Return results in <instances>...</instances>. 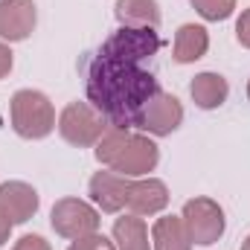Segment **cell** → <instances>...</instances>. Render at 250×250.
Instances as JSON below:
<instances>
[{
    "mask_svg": "<svg viewBox=\"0 0 250 250\" xmlns=\"http://www.w3.org/2000/svg\"><path fill=\"white\" fill-rule=\"evenodd\" d=\"M41 207V198L35 187L23 184V181H6L0 184V209L12 224H26Z\"/></svg>",
    "mask_w": 250,
    "mask_h": 250,
    "instance_id": "obj_10",
    "label": "cell"
},
{
    "mask_svg": "<svg viewBox=\"0 0 250 250\" xmlns=\"http://www.w3.org/2000/svg\"><path fill=\"white\" fill-rule=\"evenodd\" d=\"M12 250H53V248H50V242H47L44 236H38V233H26V236H21V239L15 242V248Z\"/></svg>",
    "mask_w": 250,
    "mask_h": 250,
    "instance_id": "obj_21",
    "label": "cell"
},
{
    "mask_svg": "<svg viewBox=\"0 0 250 250\" xmlns=\"http://www.w3.org/2000/svg\"><path fill=\"white\" fill-rule=\"evenodd\" d=\"M209 50V32L201 26V23H184L178 32H175V47H172V56L178 64H192L198 59H204Z\"/></svg>",
    "mask_w": 250,
    "mask_h": 250,
    "instance_id": "obj_14",
    "label": "cell"
},
{
    "mask_svg": "<svg viewBox=\"0 0 250 250\" xmlns=\"http://www.w3.org/2000/svg\"><path fill=\"white\" fill-rule=\"evenodd\" d=\"M160 90L154 73L143 64L96 56L87 64V102L120 128H137L146 102Z\"/></svg>",
    "mask_w": 250,
    "mask_h": 250,
    "instance_id": "obj_1",
    "label": "cell"
},
{
    "mask_svg": "<svg viewBox=\"0 0 250 250\" xmlns=\"http://www.w3.org/2000/svg\"><path fill=\"white\" fill-rule=\"evenodd\" d=\"M166 207H169V189H166L163 181H157V178H137V181L131 184L128 204H125V209H128L131 215L146 218V215L163 212Z\"/></svg>",
    "mask_w": 250,
    "mask_h": 250,
    "instance_id": "obj_12",
    "label": "cell"
},
{
    "mask_svg": "<svg viewBox=\"0 0 250 250\" xmlns=\"http://www.w3.org/2000/svg\"><path fill=\"white\" fill-rule=\"evenodd\" d=\"M181 123H184V105H181V99L172 96V93H166V90H157L146 102V108H143V114L137 120V128L143 134H151V137H169L172 131L181 128Z\"/></svg>",
    "mask_w": 250,
    "mask_h": 250,
    "instance_id": "obj_7",
    "label": "cell"
},
{
    "mask_svg": "<svg viewBox=\"0 0 250 250\" xmlns=\"http://www.w3.org/2000/svg\"><path fill=\"white\" fill-rule=\"evenodd\" d=\"M242 250H250V236L245 239V242H242Z\"/></svg>",
    "mask_w": 250,
    "mask_h": 250,
    "instance_id": "obj_25",
    "label": "cell"
},
{
    "mask_svg": "<svg viewBox=\"0 0 250 250\" xmlns=\"http://www.w3.org/2000/svg\"><path fill=\"white\" fill-rule=\"evenodd\" d=\"M134 178H125L117 172H96L90 178V198L102 212H123L128 204V192H131Z\"/></svg>",
    "mask_w": 250,
    "mask_h": 250,
    "instance_id": "obj_11",
    "label": "cell"
},
{
    "mask_svg": "<svg viewBox=\"0 0 250 250\" xmlns=\"http://www.w3.org/2000/svg\"><path fill=\"white\" fill-rule=\"evenodd\" d=\"M12 227H15V224H12V221L3 215V209H0V248L9 242V236H12Z\"/></svg>",
    "mask_w": 250,
    "mask_h": 250,
    "instance_id": "obj_24",
    "label": "cell"
},
{
    "mask_svg": "<svg viewBox=\"0 0 250 250\" xmlns=\"http://www.w3.org/2000/svg\"><path fill=\"white\" fill-rule=\"evenodd\" d=\"M192 9L204 18V21H227L236 12V0H189Z\"/></svg>",
    "mask_w": 250,
    "mask_h": 250,
    "instance_id": "obj_19",
    "label": "cell"
},
{
    "mask_svg": "<svg viewBox=\"0 0 250 250\" xmlns=\"http://www.w3.org/2000/svg\"><path fill=\"white\" fill-rule=\"evenodd\" d=\"M67 250H117V245H114L108 236H102V233H90V236L76 239Z\"/></svg>",
    "mask_w": 250,
    "mask_h": 250,
    "instance_id": "obj_20",
    "label": "cell"
},
{
    "mask_svg": "<svg viewBox=\"0 0 250 250\" xmlns=\"http://www.w3.org/2000/svg\"><path fill=\"white\" fill-rule=\"evenodd\" d=\"M114 245H117V250H151L146 221L131 212L120 215L114 221Z\"/></svg>",
    "mask_w": 250,
    "mask_h": 250,
    "instance_id": "obj_16",
    "label": "cell"
},
{
    "mask_svg": "<svg viewBox=\"0 0 250 250\" xmlns=\"http://www.w3.org/2000/svg\"><path fill=\"white\" fill-rule=\"evenodd\" d=\"M114 15L120 26H154L160 23V6L157 0H117Z\"/></svg>",
    "mask_w": 250,
    "mask_h": 250,
    "instance_id": "obj_17",
    "label": "cell"
},
{
    "mask_svg": "<svg viewBox=\"0 0 250 250\" xmlns=\"http://www.w3.org/2000/svg\"><path fill=\"white\" fill-rule=\"evenodd\" d=\"M181 221L187 227L192 245H201V248L215 245L224 236V230H227V218H224L221 204L207 198V195L189 198L184 204V209H181Z\"/></svg>",
    "mask_w": 250,
    "mask_h": 250,
    "instance_id": "obj_4",
    "label": "cell"
},
{
    "mask_svg": "<svg viewBox=\"0 0 250 250\" xmlns=\"http://www.w3.org/2000/svg\"><path fill=\"white\" fill-rule=\"evenodd\" d=\"M56 128H59V134H62L70 146L90 148V146L99 143V137L105 134L108 125H105V117L90 102H70L62 114H59Z\"/></svg>",
    "mask_w": 250,
    "mask_h": 250,
    "instance_id": "obj_5",
    "label": "cell"
},
{
    "mask_svg": "<svg viewBox=\"0 0 250 250\" xmlns=\"http://www.w3.org/2000/svg\"><path fill=\"white\" fill-rule=\"evenodd\" d=\"M151 250H192V239H189L181 215H163L154 221Z\"/></svg>",
    "mask_w": 250,
    "mask_h": 250,
    "instance_id": "obj_15",
    "label": "cell"
},
{
    "mask_svg": "<svg viewBox=\"0 0 250 250\" xmlns=\"http://www.w3.org/2000/svg\"><path fill=\"white\" fill-rule=\"evenodd\" d=\"M189 96H192V102H195L201 111H215V108H221V105L227 102L230 84H227V79H224L221 73L207 70V73H198V76L189 82Z\"/></svg>",
    "mask_w": 250,
    "mask_h": 250,
    "instance_id": "obj_13",
    "label": "cell"
},
{
    "mask_svg": "<svg viewBox=\"0 0 250 250\" xmlns=\"http://www.w3.org/2000/svg\"><path fill=\"white\" fill-rule=\"evenodd\" d=\"M157 50H160V35L154 26H120L105 38V44L99 47V56L128 64H143L151 56H157Z\"/></svg>",
    "mask_w": 250,
    "mask_h": 250,
    "instance_id": "obj_3",
    "label": "cell"
},
{
    "mask_svg": "<svg viewBox=\"0 0 250 250\" xmlns=\"http://www.w3.org/2000/svg\"><path fill=\"white\" fill-rule=\"evenodd\" d=\"M160 163V148L148 134H131L120 157L111 163V169L125 178H146L148 172H154V166Z\"/></svg>",
    "mask_w": 250,
    "mask_h": 250,
    "instance_id": "obj_8",
    "label": "cell"
},
{
    "mask_svg": "<svg viewBox=\"0 0 250 250\" xmlns=\"http://www.w3.org/2000/svg\"><path fill=\"white\" fill-rule=\"evenodd\" d=\"M50 224L53 230L62 236V239H82V236H90V233H99V212L82 201V198H62L53 204V212H50Z\"/></svg>",
    "mask_w": 250,
    "mask_h": 250,
    "instance_id": "obj_6",
    "label": "cell"
},
{
    "mask_svg": "<svg viewBox=\"0 0 250 250\" xmlns=\"http://www.w3.org/2000/svg\"><path fill=\"white\" fill-rule=\"evenodd\" d=\"M9 117H12V128L18 137L23 140H44L56 131V108L47 99V93L23 87L12 96L9 102Z\"/></svg>",
    "mask_w": 250,
    "mask_h": 250,
    "instance_id": "obj_2",
    "label": "cell"
},
{
    "mask_svg": "<svg viewBox=\"0 0 250 250\" xmlns=\"http://www.w3.org/2000/svg\"><path fill=\"white\" fill-rule=\"evenodd\" d=\"M236 38H239L242 47L250 50V9H245V12L239 15V21H236Z\"/></svg>",
    "mask_w": 250,
    "mask_h": 250,
    "instance_id": "obj_22",
    "label": "cell"
},
{
    "mask_svg": "<svg viewBox=\"0 0 250 250\" xmlns=\"http://www.w3.org/2000/svg\"><path fill=\"white\" fill-rule=\"evenodd\" d=\"M128 137H131V128H120V125H108V128H105V134L99 137L96 148H93L96 160H99L102 166H111V163H114V160L120 157V151L125 148Z\"/></svg>",
    "mask_w": 250,
    "mask_h": 250,
    "instance_id": "obj_18",
    "label": "cell"
},
{
    "mask_svg": "<svg viewBox=\"0 0 250 250\" xmlns=\"http://www.w3.org/2000/svg\"><path fill=\"white\" fill-rule=\"evenodd\" d=\"M248 99H250V82H248Z\"/></svg>",
    "mask_w": 250,
    "mask_h": 250,
    "instance_id": "obj_26",
    "label": "cell"
},
{
    "mask_svg": "<svg viewBox=\"0 0 250 250\" xmlns=\"http://www.w3.org/2000/svg\"><path fill=\"white\" fill-rule=\"evenodd\" d=\"M12 64H15V59H12L9 44H6V41H0V79H6V76L12 73Z\"/></svg>",
    "mask_w": 250,
    "mask_h": 250,
    "instance_id": "obj_23",
    "label": "cell"
},
{
    "mask_svg": "<svg viewBox=\"0 0 250 250\" xmlns=\"http://www.w3.org/2000/svg\"><path fill=\"white\" fill-rule=\"evenodd\" d=\"M38 9L35 0H0V38L9 44L26 41L35 32Z\"/></svg>",
    "mask_w": 250,
    "mask_h": 250,
    "instance_id": "obj_9",
    "label": "cell"
}]
</instances>
